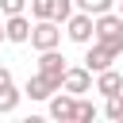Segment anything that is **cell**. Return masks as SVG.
<instances>
[{
    "label": "cell",
    "instance_id": "16",
    "mask_svg": "<svg viewBox=\"0 0 123 123\" xmlns=\"http://www.w3.org/2000/svg\"><path fill=\"white\" fill-rule=\"evenodd\" d=\"M27 4H31V0H0V12H4V15H19Z\"/></svg>",
    "mask_w": 123,
    "mask_h": 123
},
{
    "label": "cell",
    "instance_id": "8",
    "mask_svg": "<svg viewBox=\"0 0 123 123\" xmlns=\"http://www.w3.org/2000/svg\"><path fill=\"white\" fill-rule=\"evenodd\" d=\"M31 19L19 12V15H8L4 19V31H8V42H15V46H23V42H31Z\"/></svg>",
    "mask_w": 123,
    "mask_h": 123
},
{
    "label": "cell",
    "instance_id": "1",
    "mask_svg": "<svg viewBox=\"0 0 123 123\" xmlns=\"http://www.w3.org/2000/svg\"><path fill=\"white\" fill-rule=\"evenodd\" d=\"M96 42L111 46L115 54H123V15H119V12L96 15Z\"/></svg>",
    "mask_w": 123,
    "mask_h": 123
},
{
    "label": "cell",
    "instance_id": "19",
    "mask_svg": "<svg viewBox=\"0 0 123 123\" xmlns=\"http://www.w3.org/2000/svg\"><path fill=\"white\" fill-rule=\"evenodd\" d=\"M119 15H123V0H119Z\"/></svg>",
    "mask_w": 123,
    "mask_h": 123
},
{
    "label": "cell",
    "instance_id": "13",
    "mask_svg": "<svg viewBox=\"0 0 123 123\" xmlns=\"http://www.w3.org/2000/svg\"><path fill=\"white\" fill-rule=\"evenodd\" d=\"M104 115H108L111 123H119V119H123V92H115V96H104Z\"/></svg>",
    "mask_w": 123,
    "mask_h": 123
},
{
    "label": "cell",
    "instance_id": "12",
    "mask_svg": "<svg viewBox=\"0 0 123 123\" xmlns=\"http://www.w3.org/2000/svg\"><path fill=\"white\" fill-rule=\"evenodd\" d=\"M58 4L62 0H31V15L35 19H54L58 15Z\"/></svg>",
    "mask_w": 123,
    "mask_h": 123
},
{
    "label": "cell",
    "instance_id": "2",
    "mask_svg": "<svg viewBox=\"0 0 123 123\" xmlns=\"http://www.w3.org/2000/svg\"><path fill=\"white\" fill-rule=\"evenodd\" d=\"M65 38L77 42V46H88V42L96 38V15H88V12L77 8V12L65 19Z\"/></svg>",
    "mask_w": 123,
    "mask_h": 123
},
{
    "label": "cell",
    "instance_id": "11",
    "mask_svg": "<svg viewBox=\"0 0 123 123\" xmlns=\"http://www.w3.org/2000/svg\"><path fill=\"white\" fill-rule=\"evenodd\" d=\"M27 92L23 88H15V85H8V88H0V115H12L15 108H19V100H23Z\"/></svg>",
    "mask_w": 123,
    "mask_h": 123
},
{
    "label": "cell",
    "instance_id": "15",
    "mask_svg": "<svg viewBox=\"0 0 123 123\" xmlns=\"http://www.w3.org/2000/svg\"><path fill=\"white\" fill-rule=\"evenodd\" d=\"M96 119V104L92 100H77V123H92Z\"/></svg>",
    "mask_w": 123,
    "mask_h": 123
},
{
    "label": "cell",
    "instance_id": "4",
    "mask_svg": "<svg viewBox=\"0 0 123 123\" xmlns=\"http://www.w3.org/2000/svg\"><path fill=\"white\" fill-rule=\"evenodd\" d=\"M62 88L73 92V96H85V92H96V81H92V69L88 65H69L65 77H62Z\"/></svg>",
    "mask_w": 123,
    "mask_h": 123
},
{
    "label": "cell",
    "instance_id": "10",
    "mask_svg": "<svg viewBox=\"0 0 123 123\" xmlns=\"http://www.w3.org/2000/svg\"><path fill=\"white\" fill-rule=\"evenodd\" d=\"M96 92H100V96H115V92H123V73H115V69L96 73Z\"/></svg>",
    "mask_w": 123,
    "mask_h": 123
},
{
    "label": "cell",
    "instance_id": "14",
    "mask_svg": "<svg viewBox=\"0 0 123 123\" xmlns=\"http://www.w3.org/2000/svg\"><path fill=\"white\" fill-rule=\"evenodd\" d=\"M77 8L88 15H104V12H111V0H77Z\"/></svg>",
    "mask_w": 123,
    "mask_h": 123
},
{
    "label": "cell",
    "instance_id": "17",
    "mask_svg": "<svg viewBox=\"0 0 123 123\" xmlns=\"http://www.w3.org/2000/svg\"><path fill=\"white\" fill-rule=\"evenodd\" d=\"M8 85H15V81H12V69L0 65V88H8Z\"/></svg>",
    "mask_w": 123,
    "mask_h": 123
},
{
    "label": "cell",
    "instance_id": "7",
    "mask_svg": "<svg viewBox=\"0 0 123 123\" xmlns=\"http://www.w3.org/2000/svg\"><path fill=\"white\" fill-rule=\"evenodd\" d=\"M65 69H69V65H65V58H62L58 50H42V54H38V73H46V77H50L58 88H62V77H65Z\"/></svg>",
    "mask_w": 123,
    "mask_h": 123
},
{
    "label": "cell",
    "instance_id": "18",
    "mask_svg": "<svg viewBox=\"0 0 123 123\" xmlns=\"http://www.w3.org/2000/svg\"><path fill=\"white\" fill-rule=\"evenodd\" d=\"M0 42H8V31H4V23H0Z\"/></svg>",
    "mask_w": 123,
    "mask_h": 123
},
{
    "label": "cell",
    "instance_id": "9",
    "mask_svg": "<svg viewBox=\"0 0 123 123\" xmlns=\"http://www.w3.org/2000/svg\"><path fill=\"white\" fill-rule=\"evenodd\" d=\"M23 92H27L31 100H50V96L58 92V85H54L46 73H31V77H27V85H23Z\"/></svg>",
    "mask_w": 123,
    "mask_h": 123
},
{
    "label": "cell",
    "instance_id": "3",
    "mask_svg": "<svg viewBox=\"0 0 123 123\" xmlns=\"http://www.w3.org/2000/svg\"><path fill=\"white\" fill-rule=\"evenodd\" d=\"M31 46L42 54V50H58L62 46V23L58 19H35L31 27Z\"/></svg>",
    "mask_w": 123,
    "mask_h": 123
},
{
    "label": "cell",
    "instance_id": "5",
    "mask_svg": "<svg viewBox=\"0 0 123 123\" xmlns=\"http://www.w3.org/2000/svg\"><path fill=\"white\" fill-rule=\"evenodd\" d=\"M77 100H81V96H73V92L58 88V92H54V96H50L46 104H50V115H54L58 123H69V119L77 123Z\"/></svg>",
    "mask_w": 123,
    "mask_h": 123
},
{
    "label": "cell",
    "instance_id": "6",
    "mask_svg": "<svg viewBox=\"0 0 123 123\" xmlns=\"http://www.w3.org/2000/svg\"><path fill=\"white\" fill-rule=\"evenodd\" d=\"M115 58H119V54H115L111 46L96 42V38H92V42L85 46V65H88L92 73H104V69H111V62H115Z\"/></svg>",
    "mask_w": 123,
    "mask_h": 123
}]
</instances>
